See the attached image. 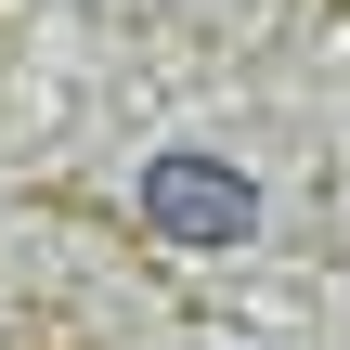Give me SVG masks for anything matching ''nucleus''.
Listing matches in <instances>:
<instances>
[{
  "mask_svg": "<svg viewBox=\"0 0 350 350\" xmlns=\"http://www.w3.org/2000/svg\"><path fill=\"white\" fill-rule=\"evenodd\" d=\"M143 234H156V247H247V234H260V195H247V169L169 143V156L143 169Z\"/></svg>",
  "mask_w": 350,
  "mask_h": 350,
  "instance_id": "nucleus-1",
  "label": "nucleus"
}]
</instances>
